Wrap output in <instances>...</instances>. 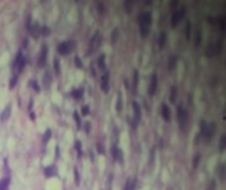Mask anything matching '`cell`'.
Listing matches in <instances>:
<instances>
[{
    "label": "cell",
    "mask_w": 226,
    "mask_h": 190,
    "mask_svg": "<svg viewBox=\"0 0 226 190\" xmlns=\"http://www.w3.org/2000/svg\"><path fill=\"white\" fill-rule=\"evenodd\" d=\"M139 26H140V36L147 37L151 29V23H152V13L149 11H143L139 13L138 16Z\"/></svg>",
    "instance_id": "cell-1"
},
{
    "label": "cell",
    "mask_w": 226,
    "mask_h": 190,
    "mask_svg": "<svg viewBox=\"0 0 226 190\" xmlns=\"http://www.w3.org/2000/svg\"><path fill=\"white\" fill-rule=\"evenodd\" d=\"M25 65H27V60H25V57L23 55L21 50H19L14 63H12V69H14V71H15V75H19V73H21L23 69L25 67Z\"/></svg>",
    "instance_id": "cell-2"
},
{
    "label": "cell",
    "mask_w": 226,
    "mask_h": 190,
    "mask_svg": "<svg viewBox=\"0 0 226 190\" xmlns=\"http://www.w3.org/2000/svg\"><path fill=\"white\" fill-rule=\"evenodd\" d=\"M75 48V41L74 40H68V41H62L58 44L57 46V50L61 55H66V54H70V53L74 50Z\"/></svg>",
    "instance_id": "cell-3"
},
{
    "label": "cell",
    "mask_w": 226,
    "mask_h": 190,
    "mask_svg": "<svg viewBox=\"0 0 226 190\" xmlns=\"http://www.w3.org/2000/svg\"><path fill=\"white\" fill-rule=\"evenodd\" d=\"M177 121H178V125H180L181 129H185L188 127V123H189L188 111L184 107H181V106L177 107Z\"/></svg>",
    "instance_id": "cell-4"
},
{
    "label": "cell",
    "mask_w": 226,
    "mask_h": 190,
    "mask_svg": "<svg viewBox=\"0 0 226 190\" xmlns=\"http://www.w3.org/2000/svg\"><path fill=\"white\" fill-rule=\"evenodd\" d=\"M102 41V36L99 32H95L93 34V37L90 38V42H89V50H87V54H93L94 52L99 49V45H101Z\"/></svg>",
    "instance_id": "cell-5"
},
{
    "label": "cell",
    "mask_w": 226,
    "mask_h": 190,
    "mask_svg": "<svg viewBox=\"0 0 226 190\" xmlns=\"http://www.w3.org/2000/svg\"><path fill=\"white\" fill-rule=\"evenodd\" d=\"M222 50V42L218 41V42H210V44L206 45L205 48V54L208 57H213V55H217L221 53Z\"/></svg>",
    "instance_id": "cell-6"
},
{
    "label": "cell",
    "mask_w": 226,
    "mask_h": 190,
    "mask_svg": "<svg viewBox=\"0 0 226 190\" xmlns=\"http://www.w3.org/2000/svg\"><path fill=\"white\" fill-rule=\"evenodd\" d=\"M185 13H186V9H185V7H184V5H181L180 8H177V9L173 11L172 18H171V20H172V21H171V23H172V26H176V25H177V24L184 18Z\"/></svg>",
    "instance_id": "cell-7"
},
{
    "label": "cell",
    "mask_w": 226,
    "mask_h": 190,
    "mask_svg": "<svg viewBox=\"0 0 226 190\" xmlns=\"http://www.w3.org/2000/svg\"><path fill=\"white\" fill-rule=\"evenodd\" d=\"M46 58H48V45L44 44L40 49V55H38V60H37L38 67H44V66H45Z\"/></svg>",
    "instance_id": "cell-8"
},
{
    "label": "cell",
    "mask_w": 226,
    "mask_h": 190,
    "mask_svg": "<svg viewBox=\"0 0 226 190\" xmlns=\"http://www.w3.org/2000/svg\"><path fill=\"white\" fill-rule=\"evenodd\" d=\"M132 110H134V121H132V125L136 127L140 121V118H141V108H140V104L138 102H132Z\"/></svg>",
    "instance_id": "cell-9"
},
{
    "label": "cell",
    "mask_w": 226,
    "mask_h": 190,
    "mask_svg": "<svg viewBox=\"0 0 226 190\" xmlns=\"http://www.w3.org/2000/svg\"><path fill=\"white\" fill-rule=\"evenodd\" d=\"M101 89L103 92L110 91V73L107 70L104 71L101 77Z\"/></svg>",
    "instance_id": "cell-10"
},
{
    "label": "cell",
    "mask_w": 226,
    "mask_h": 190,
    "mask_svg": "<svg viewBox=\"0 0 226 190\" xmlns=\"http://www.w3.org/2000/svg\"><path fill=\"white\" fill-rule=\"evenodd\" d=\"M156 87H157V75H156V73H152L151 79H149V86H148V95L149 96L155 95Z\"/></svg>",
    "instance_id": "cell-11"
},
{
    "label": "cell",
    "mask_w": 226,
    "mask_h": 190,
    "mask_svg": "<svg viewBox=\"0 0 226 190\" xmlns=\"http://www.w3.org/2000/svg\"><path fill=\"white\" fill-rule=\"evenodd\" d=\"M215 123H208V127H206V131H205L204 133V137H206V140L209 141V140H212L213 135H214L215 132Z\"/></svg>",
    "instance_id": "cell-12"
},
{
    "label": "cell",
    "mask_w": 226,
    "mask_h": 190,
    "mask_svg": "<svg viewBox=\"0 0 226 190\" xmlns=\"http://www.w3.org/2000/svg\"><path fill=\"white\" fill-rule=\"evenodd\" d=\"M111 153H112V157H114L115 161H120V162L123 161V152L120 148L117 147V145H114V147L111 148Z\"/></svg>",
    "instance_id": "cell-13"
},
{
    "label": "cell",
    "mask_w": 226,
    "mask_h": 190,
    "mask_svg": "<svg viewBox=\"0 0 226 190\" xmlns=\"http://www.w3.org/2000/svg\"><path fill=\"white\" fill-rule=\"evenodd\" d=\"M161 115H163V118H164L165 121H169L171 120L172 113H171V108H169V106H168L167 103H163V104H161Z\"/></svg>",
    "instance_id": "cell-14"
},
{
    "label": "cell",
    "mask_w": 226,
    "mask_h": 190,
    "mask_svg": "<svg viewBox=\"0 0 226 190\" xmlns=\"http://www.w3.org/2000/svg\"><path fill=\"white\" fill-rule=\"evenodd\" d=\"M40 29H41V25H40L38 23L32 24V25H31V28H29V33H31V36H32L33 38H37V37L40 36Z\"/></svg>",
    "instance_id": "cell-15"
},
{
    "label": "cell",
    "mask_w": 226,
    "mask_h": 190,
    "mask_svg": "<svg viewBox=\"0 0 226 190\" xmlns=\"http://www.w3.org/2000/svg\"><path fill=\"white\" fill-rule=\"evenodd\" d=\"M11 111H12V106H11V104H7L6 108H4V110L1 111V113H0V120H1V121H6L7 119L11 116Z\"/></svg>",
    "instance_id": "cell-16"
},
{
    "label": "cell",
    "mask_w": 226,
    "mask_h": 190,
    "mask_svg": "<svg viewBox=\"0 0 226 190\" xmlns=\"http://www.w3.org/2000/svg\"><path fill=\"white\" fill-rule=\"evenodd\" d=\"M44 174L46 177H54L57 174V169L54 165H49V166H45L44 168Z\"/></svg>",
    "instance_id": "cell-17"
},
{
    "label": "cell",
    "mask_w": 226,
    "mask_h": 190,
    "mask_svg": "<svg viewBox=\"0 0 226 190\" xmlns=\"http://www.w3.org/2000/svg\"><path fill=\"white\" fill-rule=\"evenodd\" d=\"M52 74H50V71H46L45 74H44V77H43V84L46 87V89H49L50 87V84H52Z\"/></svg>",
    "instance_id": "cell-18"
},
{
    "label": "cell",
    "mask_w": 226,
    "mask_h": 190,
    "mask_svg": "<svg viewBox=\"0 0 226 190\" xmlns=\"http://www.w3.org/2000/svg\"><path fill=\"white\" fill-rule=\"evenodd\" d=\"M97 65H98V67H99V70H103V71H106V55L104 54H101L98 57V60H97Z\"/></svg>",
    "instance_id": "cell-19"
},
{
    "label": "cell",
    "mask_w": 226,
    "mask_h": 190,
    "mask_svg": "<svg viewBox=\"0 0 226 190\" xmlns=\"http://www.w3.org/2000/svg\"><path fill=\"white\" fill-rule=\"evenodd\" d=\"M9 184H11V178H9V177H4V178L0 181V190H8Z\"/></svg>",
    "instance_id": "cell-20"
},
{
    "label": "cell",
    "mask_w": 226,
    "mask_h": 190,
    "mask_svg": "<svg viewBox=\"0 0 226 190\" xmlns=\"http://www.w3.org/2000/svg\"><path fill=\"white\" fill-rule=\"evenodd\" d=\"M135 187H136V179L135 178H128L124 190H135Z\"/></svg>",
    "instance_id": "cell-21"
},
{
    "label": "cell",
    "mask_w": 226,
    "mask_h": 190,
    "mask_svg": "<svg viewBox=\"0 0 226 190\" xmlns=\"http://www.w3.org/2000/svg\"><path fill=\"white\" fill-rule=\"evenodd\" d=\"M138 83H139V73H138V70H135L134 71V81H132L134 92H136V90H138Z\"/></svg>",
    "instance_id": "cell-22"
},
{
    "label": "cell",
    "mask_w": 226,
    "mask_h": 190,
    "mask_svg": "<svg viewBox=\"0 0 226 190\" xmlns=\"http://www.w3.org/2000/svg\"><path fill=\"white\" fill-rule=\"evenodd\" d=\"M72 95H73V98H74V99H81V98H82V95H83V89H82V87H80V89L73 90Z\"/></svg>",
    "instance_id": "cell-23"
},
{
    "label": "cell",
    "mask_w": 226,
    "mask_h": 190,
    "mask_svg": "<svg viewBox=\"0 0 226 190\" xmlns=\"http://www.w3.org/2000/svg\"><path fill=\"white\" fill-rule=\"evenodd\" d=\"M176 62H177V55H171L169 60H168V67H169V70L175 69Z\"/></svg>",
    "instance_id": "cell-24"
},
{
    "label": "cell",
    "mask_w": 226,
    "mask_h": 190,
    "mask_svg": "<svg viewBox=\"0 0 226 190\" xmlns=\"http://www.w3.org/2000/svg\"><path fill=\"white\" fill-rule=\"evenodd\" d=\"M176 99H177V89H176V86H172V87H171L169 100H171V102H176Z\"/></svg>",
    "instance_id": "cell-25"
},
{
    "label": "cell",
    "mask_w": 226,
    "mask_h": 190,
    "mask_svg": "<svg viewBox=\"0 0 226 190\" xmlns=\"http://www.w3.org/2000/svg\"><path fill=\"white\" fill-rule=\"evenodd\" d=\"M165 41H167V34H165V32H161L159 36V46L163 48L165 45Z\"/></svg>",
    "instance_id": "cell-26"
},
{
    "label": "cell",
    "mask_w": 226,
    "mask_h": 190,
    "mask_svg": "<svg viewBox=\"0 0 226 190\" xmlns=\"http://www.w3.org/2000/svg\"><path fill=\"white\" fill-rule=\"evenodd\" d=\"M190 33H192V24H190V21H186V26H185V37H186V40L190 38Z\"/></svg>",
    "instance_id": "cell-27"
},
{
    "label": "cell",
    "mask_w": 226,
    "mask_h": 190,
    "mask_svg": "<svg viewBox=\"0 0 226 190\" xmlns=\"http://www.w3.org/2000/svg\"><path fill=\"white\" fill-rule=\"evenodd\" d=\"M123 108V100H122V94H118V99H117V111H122Z\"/></svg>",
    "instance_id": "cell-28"
},
{
    "label": "cell",
    "mask_w": 226,
    "mask_h": 190,
    "mask_svg": "<svg viewBox=\"0 0 226 190\" xmlns=\"http://www.w3.org/2000/svg\"><path fill=\"white\" fill-rule=\"evenodd\" d=\"M40 34H43V36H49V34H50V28H49L48 25H43L40 29Z\"/></svg>",
    "instance_id": "cell-29"
},
{
    "label": "cell",
    "mask_w": 226,
    "mask_h": 190,
    "mask_svg": "<svg viewBox=\"0 0 226 190\" xmlns=\"http://www.w3.org/2000/svg\"><path fill=\"white\" fill-rule=\"evenodd\" d=\"M206 127H208V121H205V120L200 121V133H201L202 136H204L205 131H206Z\"/></svg>",
    "instance_id": "cell-30"
},
{
    "label": "cell",
    "mask_w": 226,
    "mask_h": 190,
    "mask_svg": "<svg viewBox=\"0 0 226 190\" xmlns=\"http://www.w3.org/2000/svg\"><path fill=\"white\" fill-rule=\"evenodd\" d=\"M53 63H54V70H56V74L58 75V74L61 73V69H60V60H58L57 57H54Z\"/></svg>",
    "instance_id": "cell-31"
},
{
    "label": "cell",
    "mask_w": 226,
    "mask_h": 190,
    "mask_svg": "<svg viewBox=\"0 0 226 190\" xmlns=\"http://www.w3.org/2000/svg\"><path fill=\"white\" fill-rule=\"evenodd\" d=\"M75 150H77V153H78V156H82V142L80 141V140H77L75 141Z\"/></svg>",
    "instance_id": "cell-32"
},
{
    "label": "cell",
    "mask_w": 226,
    "mask_h": 190,
    "mask_svg": "<svg viewBox=\"0 0 226 190\" xmlns=\"http://www.w3.org/2000/svg\"><path fill=\"white\" fill-rule=\"evenodd\" d=\"M74 120H75V123H77L78 129H80L81 125H82V123H81V116H80V113H78V111H74Z\"/></svg>",
    "instance_id": "cell-33"
},
{
    "label": "cell",
    "mask_w": 226,
    "mask_h": 190,
    "mask_svg": "<svg viewBox=\"0 0 226 190\" xmlns=\"http://www.w3.org/2000/svg\"><path fill=\"white\" fill-rule=\"evenodd\" d=\"M50 137H52V129H46L45 133H44V137H43L44 142H48L50 140Z\"/></svg>",
    "instance_id": "cell-34"
},
{
    "label": "cell",
    "mask_w": 226,
    "mask_h": 190,
    "mask_svg": "<svg viewBox=\"0 0 226 190\" xmlns=\"http://www.w3.org/2000/svg\"><path fill=\"white\" fill-rule=\"evenodd\" d=\"M226 147V135H222L220 140V150H223Z\"/></svg>",
    "instance_id": "cell-35"
},
{
    "label": "cell",
    "mask_w": 226,
    "mask_h": 190,
    "mask_svg": "<svg viewBox=\"0 0 226 190\" xmlns=\"http://www.w3.org/2000/svg\"><path fill=\"white\" fill-rule=\"evenodd\" d=\"M194 34H196V40H194V42H196V45L198 46L200 42H201V32L197 29V30H194Z\"/></svg>",
    "instance_id": "cell-36"
},
{
    "label": "cell",
    "mask_w": 226,
    "mask_h": 190,
    "mask_svg": "<svg viewBox=\"0 0 226 190\" xmlns=\"http://www.w3.org/2000/svg\"><path fill=\"white\" fill-rule=\"evenodd\" d=\"M74 178H75V185H80L81 184V177H80V173H78L77 168H74Z\"/></svg>",
    "instance_id": "cell-37"
},
{
    "label": "cell",
    "mask_w": 226,
    "mask_h": 190,
    "mask_svg": "<svg viewBox=\"0 0 226 190\" xmlns=\"http://www.w3.org/2000/svg\"><path fill=\"white\" fill-rule=\"evenodd\" d=\"M118 34H119V29H118V28H114V30H112V44H115V42H117Z\"/></svg>",
    "instance_id": "cell-38"
},
{
    "label": "cell",
    "mask_w": 226,
    "mask_h": 190,
    "mask_svg": "<svg viewBox=\"0 0 226 190\" xmlns=\"http://www.w3.org/2000/svg\"><path fill=\"white\" fill-rule=\"evenodd\" d=\"M97 150H98V153H101V155H104V147L102 142H97Z\"/></svg>",
    "instance_id": "cell-39"
},
{
    "label": "cell",
    "mask_w": 226,
    "mask_h": 190,
    "mask_svg": "<svg viewBox=\"0 0 226 190\" xmlns=\"http://www.w3.org/2000/svg\"><path fill=\"white\" fill-rule=\"evenodd\" d=\"M16 83H17V75H14L11 78V81H9V89H14L16 86Z\"/></svg>",
    "instance_id": "cell-40"
},
{
    "label": "cell",
    "mask_w": 226,
    "mask_h": 190,
    "mask_svg": "<svg viewBox=\"0 0 226 190\" xmlns=\"http://www.w3.org/2000/svg\"><path fill=\"white\" fill-rule=\"evenodd\" d=\"M74 62H75V66H77V67H80V69H82V67H83V65H82V60H81V58L78 57V55L74 58Z\"/></svg>",
    "instance_id": "cell-41"
},
{
    "label": "cell",
    "mask_w": 226,
    "mask_h": 190,
    "mask_svg": "<svg viewBox=\"0 0 226 190\" xmlns=\"http://www.w3.org/2000/svg\"><path fill=\"white\" fill-rule=\"evenodd\" d=\"M81 112H82V115H87V113L90 112V107H89L87 104H83V106H82V110H81Z\"/></svg>",
    "instance_id": "cell-42"
},
{
    "label": "cell",
    "mask_w": 226,
    "mask_h": 190,
    "mask_svg": "<svg viewBox=\"0 0 226 190\" xmlns=\"http://www.w3.org/2000/svg\"><path fill=\"white\" fill-rule=\"evenodd\" d=\"M124 8H126V11H127V12H130L131 8H132V1H130V0H128V1H126L124 3Z\"/></svg>",
    "instance_id": "cell-43"
},
{
    "label": "cell",
    "mask_w": 226,
    "mask_h": 190,
    "mask_svg": "<svg viewBox=\"0 0 226 190\" xmlns=\"http://www.w3.org/2000/svg\"><path fill=\"white\" fill-rule=\"evenodd\" d=\"M31 84H32V87L36 90V91H40V86H38V83L36 81H31Z\"/></svg>",
    "instance_id": "cell-44"
},
{
    "label": "cell",
    "mask_w": 226,
    "mask_h": 190,
    "mask_svg": "<svg viewBox=\"0 0 226 190\" xmlns=\"http://www.w3.org/2000/svg\"><path fill=\"white\" fill-rule=\"evenodd\" d=\"M198 161H200V155H197L196 157L193 158V166H194V168H197V165H198Z\"/></svg>",
    "instance_id": "cell-45"
},
{
    "label": "cell",
    "mask_w": 226,
    "mask_h": 190,
    "mask_svg": "<svg viewBox=\"0 0 226 190\" xmlns=\"http://www.w3.org/2000/svg\"><path fill=\"white\" fill-rule=\"evenodd\" d=\"M98 9H101V11H99V12H101V13H104V11H106V8H104L103 3H98Z\"/></svg>",
    "instance_id": "cell-46"
},
{
    "label": "cell",
    "mask_w": 226,
    "mask_h": 190,
    "mask_svg": "<svg viewBox=\"0 0 226 190\" xmlns=\"http://www.w3.org/2000/svg\"><path fill=\"white\" fill-rule=\"evenodd\" d=\"M90 129H91V124L90 123H85V131L89 133V132H90Z\"/></svg>",
    "instance_id": "cell-47"
},
{
    "label": "cell",
    "mask_w": 226,
    "mask_h": 190,
    "mask_svg": "<svg viewBox=\"0 0 226 190\" xmlns=\"http://www.w3.org/2000/svg\"><path fill=\"white\" fill-rule=\"evenodd\" d=\"M223 170H225V169H223V165H221L220 166V177H221V179H223Z\"/></svg>",
    "instance_id": "cell-48"
},
{
    "label": "cell",
    "mask_w": 226,
    "mask_h": 190,
    "mask_svg": "<svg viewBox=\"0 0 226 190\" xmlns=\"http://www.w3.org/2000/svg\"><path fill=\"white\" fill-rule=\"evenodd\" d=\"M23 45H24V46H27V45H28V40L27 38L24 40V44H23Z\"/></svg>",
    "instance_id": "cell-49"
}]
</instances>
